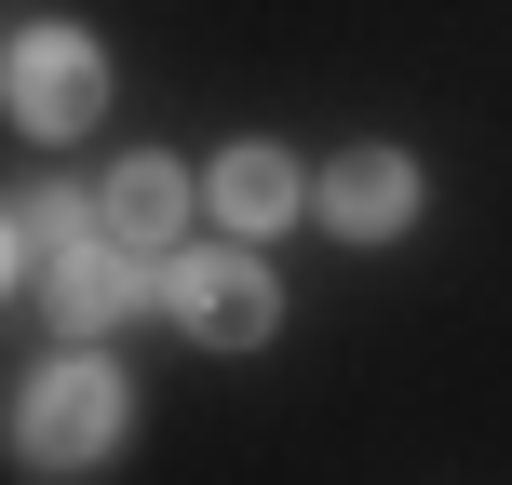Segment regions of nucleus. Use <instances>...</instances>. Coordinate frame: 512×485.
Returning a JSON list of instances; mask_svg holds the SVG:
<instances>
[{"label": "nucleus", "mask_w": 512, "mask_h": 485, "mask_svg": "<svg viewBox=\"0 0 512 485\" xmlns=\"http://www.w3.org/2000/svg\"><path fill=\"white\" fill-rule=\"evenodd\" d=\"M310 216H324L337 243H405V230H418V162H405V149H337Z\"/></svg>", "instance_id": "obj_5"}, {"label": "nucleus", "mask_w": 512, "mask_h": 485, "mask_svg": "<svg viewBox=\"0 0 512 485\" xmlns=\"http://www.w3.org/2000/svg\"><path fill=\"white\" fill-rule=\"evenodd\" d=\"M122 432H135V378L108 364V337H54V364H27V391H14V472L68 485V472L122 459Z\"/></svg>", "instance_id": "obj_1"}, {"label": "nucleus", "mask_w": 512, "mask_h": 485, "mask_svg": "<svg viewBox=\"0 0 512 485\" xmlns=\"http://www.w3.org/2000/svg\"><path fill=\"white\" fill-rule=\"evenodd\" d=\"M189 203H203V189H189V162H162V149L108 162V189H95V216H108L135 256H176V243H189Z\"/></svg>", "instance_id": "obj_7"}, {"label": "nucleus", "mask_w": 512, "mask_h": 485, "mask_svg": "<svg viewBox=\"0 0 512 485\" xmlns=\"http://www.w3.org/2000/svg\"><path fill=\"white\" fill-rule=\"evenodd\" d=\"M162 310H176L203 351H270L283 337V283L256 270L243 243H176L162 256Z\"/></svg>", "instance_id": "obj_2"}, {"label": "nucleus", "mask_w": 512, "mask_h": 485, "mask_svg": "<svg viewBox=\"0 0 512 485\" xmlns=\"http://www.w3.org/2000/svg\"><path fill=\"white\" fill-rule=\"evenodd\" d=\"M0 108H14V135H81L108 108V41H95V27H14Z\"/></svg>", "instance_id": "obj_4"}, {"label": "nucleus", "mask_w": 512, "mask_h": 485, "mask_svg": "<svg viewBox=\"0 0 512 485\" xmlns=\"http://www.w3.org/2000/svg\"><path fill=\"white\" fill-rule=\"evenodd\" d=\"M203 203H216V230H230V243H256V230H283V216L324 203V176H297L270 135H243V149H216V162H203Z\"/></svg>", "instance_id": "obj_6"}, {"label": "nucleus", "mask_w": 512, "mask_h": 485, "mask_svg": "<svg viewBox=\"0 0 512 485\" xmlns=\"http://www.w3.org/2000/svg\"><path fill=\"white\" fill-rule=\"evenodd\" d=\"M81 230H95V203H68V189H14V203H0V270H14V297H27Z\"/></svg>", "instance_id": "obj_8"}, {"label": "nucleus", "mask_w": 512, "mask_h": 485, "mask_svg": "<svg viewBox=\"0 0 512 485\" xmlns=\"http://www.w3.org/2000/svg\"><path fill=\"white\" fill-rule=\"evenodd\" d=\"M149 297H162V256H135L122 230H108V216H95V230H81L68 256H54L41 283H27V310H41L54 337H122Z\"/></svg>", "instance_id": "obj_3"}]
</instances>
